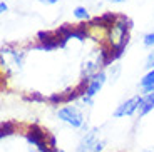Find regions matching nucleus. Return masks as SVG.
Here are the masks:
<instances>
[{"label":"nucleus","mask_w":154,"mask_h":152,"mask_svg":"<svg viewBox=\"0 0 154 152\" xmlns=\"http://www.w3.org/2000/svg\"><path fill=\"white\" fill-rule=\"evenodd\" d=\"M15 132H17V126L14 124V122H10V120L2 122V129H0V137H2V139L14 135Z\"/></svg>","instance_id":"obj_12"},{"label":"nucleus","mask_w":154,"mask_h":152,"mask_svg":"<svg viewBox=\"0 0 154 152\" xmlns=\"http://www.w3.org/2000/svg\"><path fill=\"white\" fill-rule=\"evenodd\" d=\"M152 110H154V92L152 94H144L143 99H141V105H139L137 115L139 117H144V115H147Z\"/></svg>","instance_id":"obj_9"},{"label":"nucleus","mask_w":154,"mask_h":152,"mask_svg":"<svg viewBox=\"0 0 154 152\" xmlns=\"http://www.w3.org/2000/svg\"><path fill=\"white\" fill-rule=\"evenodd\" d=\"M116 14H112V12H106V14H102V15L99 17H94V19H91V22H89V25L91 27H97V29H104V30H111L112 25H114L116 22Z\"/></svg>","instance_id":"obj_8"},{"label":"nucleus","mask_w":154,"mask_h":152,"mask_svg":"<svg viewBox=\"0 0 154 152\" xmlns=\"http://www.w3.org/2000/svg\"><path fill=\"white\" fill-rule=\"evenodd\" d=\"M74 17H75L77 20H82V22H85V20H89V22H91V17H89L87 8L82 7V5H77V7L74 8Z\"/></svg>","instance_id":"obj_13"},{"label":"nucleus","mask_w":154,"mask_h":152,"mask_svg":"<svg viewBox=\"0 0 154 152\" xmlns=\"http://www.w3.org/2000/svg\"><path fill=\"white\" fill-rule=\"evenodd\" d=\"M40 4H45V5H54V4H57L59 0H38Z\"/></svg>","instance_id":"obj_17"},{"label":"nucleus","mask_w":154,"mask_h":152,"mask_svg":"<svg viewBox=\"0 0 154 152\" xmlns=\"http://www.w3.org/2000/svg\"><path fill=\"white\" fill-rule=\"evenodd\" d=\"M132 29V22L131 19L124 14H119L116 17V22L112 25V29L107 32V42L111 47H122L126 49L129 44V34Z\"/></svg>","instance_id":"obj_1"},{"label":"nucleus","mask_w":154,"mask_h":152,"mask_svg":"<svg viewBox=\"0 0 154 152\" xmlns=\"http://www.w3.org/2000/svg\"><path fill=\"white\" fill-rule=\"evenodd\" d=\"M143 152H154V145H151V147H146V149H143Z\"/></svg>","instance_id":"obj_19"},{"label":"nucleus","mask_w":154,"mask_h":152,"mask_svg":"<svg viewBox=\"0 0 154 152\" xmlns=\"http://www.w3.org/2000/svg\"><path fill=\"white\" fill-rule=\"evenodd\" d=\"M106 147V139L100 132V129L92 127L85 130V134L81 137V141L77 144V152H102Z\"/></svg>","instance_id":"obj_2"},{"label":"nucleus","mask_w":154,"mask_h":152,"mask_svg":"<svg viewBox=\"0 0 154 152\" xmlns=\"http://www.w3.org/2000/svg\"><path fill=\"white\" fill-rule=\"evenodd\" d=\"M89 27H91V25H85V23L72 25V38H77V40H85L87 37H91Z\"/></svg>","instance_id":"obj_11"},{"label":"nucleus","mask_w":154,"mask_h":152,"mask_svg":"<svg viewBox=\"0 0 154 152\" xmlns=\"http://www.w3.org/2000/svg\"><path fill=\"white\" fill-rule=\"evenodd\" d=\"M57 119L62 120L64 124L74 127V129H84L85 127V117H84V112L77 105H62L60 109L57 110Z\"/></svg>","instance_id":"obj_4"},{"label":"nucleus","mask_w":154,"mask_h":152,"mask_svg":"<svg viewBox=\"0 0 154 152\" xmlns=\"http://www.w3.org/2000/svg\"><path fill=\"white\" fill-rule=\"evenodd\" d=\"M23 100H29V102H49V97H44L38 92H30V94L23 95Z\"/></svg>","instance_id":"obj_14"},{"label":"nucleus","mask_w":154,"mask_h":152,"mask_svg":"<svg viewBox=\"0 0 154 152\" xmlns=\"http://www.w3.org/2000/svg\"><path fill=\"white\" fill-rule=\"evenodd\" d=\"M143 44L144 47H152L154 45V30L152 32H147L146 35L143 37Z\"/></svg>","instance_id":"obj_15"},{"label":"nucleus","mask_w":154,"mask_h":152,"mask_svg":"<svg viewBox=\"0 0 154 152\" xmlns=\"http://www.w3.org/2000/svg\"><path fill=\"white\" fill-rule=\"evenodd\" d=\"M139 87L143 90V95L144 94H152L154 92V68L152 70H147V74L141 79V82H139Z\"/></svg>","instance_id":"obj_10"},{"label":"nucleus","mask_w":154,"mask_h":152,"mask_svg":"<svg viewBox=\"0 0 154 152\" xmlns=\"http://www.w3.org/2000/svg\"><path fill=\"white\" fill-rule=\"evenodd\" d=\"M0 10L4 12V14H5V12H7V10H8V7H7V5H5V2H2V4H0Z\"/></svg>","instance_id":"obj_18"},{"label":"nucleus","mask_w":154,"mask_h":152,"mask_svg":"<svg viewBox=\"0 0 154 152\" xmlns=\"http://www.w3.org/2000/svg\"><path fill=\"white\" fill-rule=\"evenodd\" d=\"M106 80H107V75H106V72H100V74H97V75H94V77H91V79H89L87 90H85V95L82 97L84 104H87V105H92L94 97H96L97 92L102 89V85L106 84Z\"/></svg>","instance_id":"obj_7"},{"label":"nucleus","mask_w":154,"mask_h":152,"mask_svg":"<svg viewBox=\"0 0 154 152\" xmlns=\"http://www.w3.org/2000/svg\"><path fill=\"white\" fill-rule=\"evenodd\" d=\"M107 2H111V4H122L126 0H107Z\"/></svg>","instance_id":"obj_20"},{"label":"nucleus","mask_w":154,"mask_h":152,"mask_svg":"<svg viewBox=\"0 0 154 152\" xmlns=\"http://www.w3.org/2000/svg\"><path fill=\"white\" fill-rule=\"evenodd\" d=\"M141 99H143V94H137V95H134V97H131V99H127L126 102L117 105V109L112 112V117L122 119V117H131V115L137 114L139 105H141Z\"/></svg>","instance_id":"obj_6"},{"label":"nucleus","mask_w":154,"mask_h":152,"mask_svg":"<svg viewBox=\"0 0 154 152\" xmlns=\"http://www.w3.org/2000/svg\"><path fill=\"white\" fill-rule=\"evenodd\" d=\"M37 44L34 45L35 50H45V52H50L54 49H64L62 45V40L59 37L57 32H50V30H40L37 34Z\"/></svg>","instance_id":"obj_5"},{"label":"nucleus","mask_w":154,"mask_h":152,"mask_svg":"<svg viewBox=\"0 0 154 152\" xmlns=\"http://www.w3.org/2000/svg\"><path fill=\"white\" fill-rule=\"evenodd\" d=\"M144 67H146L147 70H152V68H154V49H152V52H149V55L146 57Z\"/></svg>","instance_id":"obj_16"},{"label":"nucleus","mask_w":154,"mask_h":152,"mask_svg":"<svg viewBox=\"0 0 154 152\" xmlns=\"http://www.w3.org/2000/svg\"><path fill=\"white\" fill-rule=\"evenodd\" d=\"M107 67V62H106V50L104 47H100L99 50L92 52L82 64V75L85 79H91V77L97 75V74L104 72L102 68Z\"/></svg>","instance_id":"obj_3"}]
</instances>
